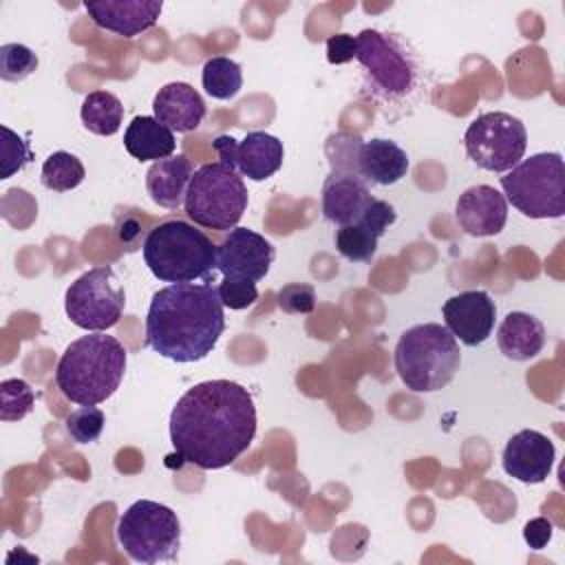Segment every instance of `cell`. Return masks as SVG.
Instances as JSON below:
<instances>
[{
	"mask_svg": "<svg viewBox=\"0 0 565 565\" xmlns=\"http://www.w3.org/2000/svg\"><path fill=\"white\" fill-rule=\"evenodd\" d=\"M256 406L245 386L205 380L188 388L170 413V441L177 455L203 470L234 463L254 441Z\"/></svg>",
	"mask_w": 565,
	"mask_h": 565,
	"instance_id": "1",
	"label": "cell"
},
{
	"mask_svg": "<svg viewBox=\"0 0 565 565\" xmlns=\"http://www.w3.org/2000/svg\"><path fill=\"white\" fill-rule=\"evenodd\" d=\"M225 331L223 302L212 285L172 282L159 289L146 316V344L174 362H199Z\"/></svg>",
	"mask_w": 565,
	"mask_h": 565,
	"instance_id": "2",
	"label": "cell"
},
{
	"mask_svg": "<svg viewBox=\"0 0 565 565\" xmlns=\"http://www.w3.org/2000/svg\"><path fill=\"white\" fill-rule=\"evenodd\" d=\"M124 371V344L115 335L90 331L66 347L55 369V382L68 402L97 406L119 388Z\"/></svg>",
	"mask_w": 565,
	"mask_h": 565,
	"instance_id": "3",
	"label": "cell"
},
{
	"mask_svg": "<svg viewBox=\"0 0 565 565\" xmlns=\"http://www.w3.org/2000/svg\"><path fill=\"white\" fill-rule=\"evenodd\" d=\"M461 364L455 335L437 324L424 322L406 329L395 347V371L413 393L441 391L452 382Z\"/></svg>",
	"mask_w": 565,
	"mask_h": 565,
	"instance_id": "4",
	"label": "cell"
},
{
	"mask_svg": "<svg viewBox=\"0 0 565 565\" xmlns=\"http://www.w3.org/2000/svg\"><path fill=\"white\" fill-rule=\"evenodd\" d=\"M143 260L163 282H194L216 269V245L185 221L152 227L141 245Z\"/></svg>",
	"mask_w": 565,
	"mask_h": 565,
	"instance_id": "5",
	"label": "cell"
},
{
	"mask_svg": "<svg viewBox=\"0 0 565 565\" xmlns=\"http://www.w3.org/2000/svg\"><path fill=\"white\" fill-rule=\"evenodd\" d=\"M505 201L530 218L565 214V163L558 152H539L519 161L499 179Z\"/></svg>",
	"mask_w": 565,
	"mask_h": 565,
	"instance_id": "6",
	"label": "cell"
},
{
	"mask_svg": "<svg viewBox=\"0 0 565 565\" xmlns=\"http://www.w3.org/2000/svg\"><path fill=\"white\" fill-rule=\"evenodd\" d=\"M247 188L243 177L230 166L214 161L194 170L183 210L188 218L207 230H234L247 210Z\"/></svg>",
	"mask_w": 565,
	"mask_h": 565,
	"instance_id": "7",
	"label": "cell"
},
{
	"mask_svg": "<svg viewBox=\"0 0 565 565\" xmlns=\"http://www.w3.org/2000/svg\"><path fill=\"white\" fill-rule=\"evenodd\" d=\"M117 541L137 563L174 561L181 547V523L168 505L141 499L119 516Z\"/></svg>",
	"mask_w": 565,
	"mask_h": 565,
	"instance_id": "8",
	"label": "cell"
},
{
	"mask_svg": "<svg viewBox=\"0 0 565 565\" xmlns=\"http://www.w3.org/2000/svg\"><path fill=\"white\" fill-rule=\"evenodd\" d=\"M126 307V291L113 267L102 265L82 274L64 296L68 320L84 331L115 327Z\"/></svg>",
	"mask_w": 565,
	"mask_h": 565,
	"instance_id": "9",
	"label": "cell"
},
{
	"mask_svg": "<svg viewBox=\"0 0 565 565\" xmlns=\"http://www.w3.org/2000/svg\"><path fill=\"white\" fill-rule=\"evenodd\" d=\"M355 60L366 71L377 95L397 99L411 93L417 82V64L402 40L377 29H364L355 35Z\"/></svg>",
	"mask_w": 565,
	"mask_h": 565,
	"instance_id": "10",
	"label": "cell"
},
{
	"mask_svg": "<svg viewBox=\"0 0 565 565\" xmlns=\"http://www.w3.org/2000/svg\"><path fill=\"white\" fill-rule=\"evenodd\" d=\"M466 154L488 172H508L525 154L527 132L519 117L510 113H483L470 121L463 135Z\"/></svg>",
	"mask_w": 565,
	"mask_h": 565,
	"instance_id": "11",
	"label": "cell"
},
{
	"mask_svg": "<svg viewBox=\"0 0 565 565\" xmlns=\"http://www.w3.org/2000/svg\"><path fill=\"white\" fill-rule=\"evenodd\" d=\"M212 146L218 152L221 163L252 181L269 179L280 170L285 159L282 141L263 130L247 132L241 141L230 135H218Z\"/></svg>",
	"mask_w": 565,
	"mask_h": 565,
	"instance_id": "12",
	"label": "cell"
},
{
	"mask_svg": "<svg viewBox=\"0 0 565 565\" xmlns=\"http://www.w3.org/2000/svg\"><path fill=\"white\" fill-rule=\"evenodd\" d=\"M274 263V245L254 230L234 227L216 247V269L223 276L263 280Z\"/></svg>",
	"mask_w": 565,
	"mask_h": 565,
	"instance_id": "13",
	"label": "cell"
},
{
	"mask_svg": "<svg viewBox=\"0 0 565 565\" xmlns=\"http://www.w3.org/2000/svg\"><path fill=\"white\" fill-rule=\"evenodd\" d=\"M446 329L466 347L483 344L494 329L497 305L488 291L470 289L448 298L441 307Z\"/></svg>",
	"mask_w": 565,
	"mask_h": 565,
	"instance_id": "14",
	"label": "cell"
},
{
	"mask_svg": "<svg viewBox=\"0 0 565 565\" xmlns=\"http://www.w3.org/2000/svg\"><path fill=\"white\" fill-rule=\"evenodd\" d=\"M556 448L539 430L525 428L512 435L503 448V470L521 483H541L552 472Z\"/></svg>",
	"mask_w": 565,
	"mask_h": 565,
	"instance_id": "15",
	"label": "cell"
},
{
	"mask_svg": "<svg viewBox=\"0 0 565 565\" xmlns=\"http://www.w3.org/2000/svg\"><path fill=\"white\" fill-rule=\"evenodd\" d=\"M84 9L97 26L124 38H135L157 24L163 2L161 0H86Z\"/></svg>",
	"mask_w": 565,
	"mask_h": 565,
	"instance_id": "16",
	"label": "cell"
},
{
	"mask_svg": "<svg viewBox=\"0 0 565 565\" xmlns=\"http://www.w3.org/2000/svg\"><path fill=\"white\" fill-rule=\"evenodd\" d=\"M455 216L466 234L494 236L505 227L508 201L492 185H472L459 194Z\"/></svg>",
	"mask_w": 565,
	"mask_h": 565,
	"instance_id": "17",
	"label": "cell"
},
{
	"mask_svg": "<svg viewBox=\"0 0 565 565\" xmlns=\"http://www.w3.org/2000/svg\"><path fill=\"white\" fill-rule=\"evenodd\" d=\"M373 194L358 170H331L322 185V214L335 225L358 223Z\"/></svg>",
	"mask_w": 565,
	"mask_h": 565,
	"instance_id": "18",
	"label": "cell"
},
{
	"mask_svg": "<svg viewBox=\"0 0 565 565\" xmlns=\"http://www.w3.org/2000/svg\"><path fill=\"white\" fill-rule=\"evenodd\" d=\"M152 110L154 119L172 132H192L205 117V102L190 84L170 82L157 90Z\"/></svg>",
	"mask_w": 565,
	"mask_h": 565,
	"instance_id": "19",
	"label": "cell"
},
{
	"mask_svg": "<svg viewBox=\"0 0 565 565\" xmlns=\"http://www.w3.org/2000/svg\"><path fill=\"white\" fill-rule=\"evenodd\" d=\"M192 174V161L185 154H172L150 166V170L146 172V190L157 205L179 210L185 201Z\"/></svg>",
	"mask_w": 565,
	"mask_h": 565,
	"instance_id": "20",
	"label": "cell"
},
{
	"mask_svg": "<svg viewBox=\"0 0 565 565\" xmlns=\"http://www.w3.org/2000/svg\"><path fill=\"white\" fill-rule=\"evenodd\" d=\"M358 172L366 183L393 185L408 172V154L391 139L364 141L358 150Z\"/></svg>",
	"mask_w": 565,
	"mask_h": 565,
	"instance_id": "21",
	"label": "cell"
},
{
	"mask_svg": "<svg viewBox=\"0 0 565 565\" xmlns=\"http://www.w3.org/2000/svg\"><path fill=\"white\" fill-rule=\"evenodd\" d=\"M497 344L508 360H532L545 347V327L532 313L510 311L497 331Z\"/></svg>",
	"mask_w": 565,
	"mask_h": 565,
	"instance_id": "22",
	"label": "cell"
},
{
	"mask_svg": "<svg viewBox=\"0 0 565 565\" xmlns=\"http://www.w3.org/2000/svg\"><path fill=\"white\" fill-rule=\"evenodd\" d=\"M124 148L137 161H159L172 157L177 141L174 132L161 121L148 115H137L124 132Z\"/></svg>",
	"mask_w": 565,
	"mask_h": 565,
	"instance_id": "23",
	"label": "cell"
},
{
	"mask_svg": "<svg viewBox=\"0 0 565 565\" xmlns=\"http://www.w3.org/2000/svg\"><path fill=\"white\" fill-rule=\"evenodd\" d=\"M82 124L86 130L99 137H110L121 128L124 121V106L119 97L108 90H93L84 97L79 110Z\"/></svg>",
	"mask_w": 565,
	"mask_h": 565,
	"instance_id": "24",
	"label": "cell"
},
{
	"mask_svg": "<svg viewBox=\"0 0 565 565\" xmlns=\"http://www.w3.org/2000/svg\"><path fill=\"white\" fill-rule=\"evenodd\" d=\"M201 82L210 97L225 102V99H232L241 90L243 71L234 60L216 55L203 64Z\"/></svg>",
	"mask_w": 565,
	"mask_h": 565,
	"instance_id": "25",
	"label": "cell"
},
{
	"mask_svg": "<svg viewBox=\"0 0 565 565\" xmlns=\"http://www.w3.org/2000/svg\"><path fill=\"white\" fill-rule=\"evenodd\" d=\"M86 177V170L82 166V161L66 152V150H57L53 154H49L42 163V185L53 190V192H68L73 188H77Z\"/></svg>",
	"mask_w": 565,
	"mask_h": 565,
	"instance_id": "26",
	"label": "cell"
},
{
	"mask_svg": "<svg viewBox=\"0 0 565 565\" xmlns=\"http://www.w3.org/2000/svg\"><path fill=\"white\" fill-rule=\"evenodd\" d=\"M335 247L353 263H369L377 252V236L360 223L342 225L335 232Z\"/></svg>",
	"mask_w": 565,
	"mask_h": 565,
	"instance_id": "27",
	"label": "cell"
},
{
	"mask_svg": "<svg viewBox=\"0 0 565 565\" xmlns=\"http://www.w3.org/2000/svg\"><path fill=\"white\" fill-rule=\"evenodd\" d=\"M35 406L33 388L20 380H2L0 382V419L2 422H20L24 419Z\"/></svg>",
	"mask_w": 565,
	"mask_h": 565,
	"instance_id": "28",
	"label": "cell"
},
{
	"mask_svg": "<svg viewBox=\"0 0 565 565\" xmlns=\"http://www.w3.org/2000/svg\"><path fill=\"white\" fill-rule=\"evenodd\" d=\"M38 68V55L18 42L0 46V77L4 82H22Z\"/></svg>",
	"mask_w": 565,
	"mask_h": 565,
	"instance_id": "29",
	"label": "cell"
},
{
	"mask_svg": "<svg viewBox=\"0 0 565 565\" xmlns=\"http://www.w3.org/2000/svg\"><path fill=\"white\" fill-rule=\"evenodd\" d=\"M106 424V415L97 406H79L66 417V430L77 444L97 441Z\"/></svg>",
	"mask_w": 565,
	"mask_h": 565,
	"instance_id": "30",
	"label": "cell"
},
{
	"mask_svg": "<svg viewBox=\"0 0 565 565\" xmlns=\"http://www.w3.org/2000/svg\"><path fill=\"white\" fill-rule=\"evenodd\" d=\"M216 294L223 302V307L241 311L252 307L258 300V289L254 280L238 278V276H223V280L216 287Z\"/></svg>",
	"mask_w": 565,
	"mask_h": 565,
	"instance_id": "31",
	"label": "cell"
},
{
	"mask_svg": "<svg viewBox=\"0 0 565 565\" xmlns=\"http://www.w3.org/2000/svg\"><path fill=\"white\" fill-rule=\"evenodd\" d=\"M2 135H4V141H2V172H0V179H9L13 177L15 172H20L29 161H31V148H29V141H24L18 132H13L11 128L2 126L0 128Z\"/></svg>",
	"mask_w": 565,
	"mask_h": 565,
	"instance_id": "32",
	"label": "cell"
},
{
	"mask_svg": "<svg viewBox=\"0 0 565 565\" xmlns=\"http://www.w3.org/2000/svg\"><path fill=\"white\" fill-rule=\"evenodd\" d=\"M276 302L285 313H311L316 307V289L307 282H289L278 289Z\"/></svg>",
	"mask_w": 565,
	"mask_h": 565,
	"instance_id": "33",
	"label": "cell"
},
{
	"mask_svg": "<svg viewBox=\"0 0 565 565\" xmlns=\"http://www.w3.org/2000/svg\"><path fill=\"white\" fill-rule=\"evenodd\" d=\"M395 218H397V214H395V207L391 203H386L382 199H373L366 205V210L362 212L358 223L364 225L366 230H371L380 238L395 223Z\"/></svg>",
	"mask_w": 565,
	"mask_h": 565,
	"instance_id": "34",
	"label": "cell"
},
{
	"mask_svg": "<svg viewBox=\"0 0 565 565\" xmlns=\"http://www.w3.org/2000/svg\"><path fill=\"white\" fill-rule=\"evenodd\" d=\"M355 51H358V42L355 35L349 33H335L327 40V62L329 64H347L351 60H355Z\"/></svg>",
	"mask_w": 565,
	"mask_h": 565,
	"instance_id": "35",
	"label": "cell"
},
{
	"mask_svg": "<svg viewBox=\"0 0 565 565\" xmlns=\"http://www.w3.org/2000/svg\"><path fill=\"white\" fill-rule=\"evenodd\" d=\"M552 532H554V525L550 519L545 516H536L532 521L525 523L523 527V539L525 543L532 547V550H543L550 541H552Z\"/></svg>",
	"mask_w": 565,
	"mask_h": 565,
	"instance_id": "36",
	"label": "cell"
},
{
	"mask_svg": "<svg viewBox=\"0 0 565 565\" xmlns=\"http://www.w3.org/2000/svg\"><path fill=\"white\" fill-rule=\"evenodd\" d=\"M141 225H139V221L137 218H132V216H126L124 218V223L119 225V230H117V236H119V241H121V245H126V249H135L132 245L139 241V236H141Z\"/></svg>",
	"mask_w": 565,
	"mask_h": 565,
	"instance_id": "37",
	"label": "cell"
}]
</instances>
